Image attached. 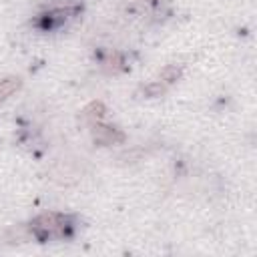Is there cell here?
Segmentation results:
<instances>
[{"instance_id": "obj_2", "label": "cell", "mask_w": 257, "mask_h": 257, "mask_svg": "<svg viewBox=\"0 0 257 257\" xmlns=\"http://www.w3.org/2000/svg\"><path fill=\"white\" fill-rule=\"evenodd\" d=\"M94 128H96V131H94V137H96V141H100V143L110 145V143H114V141H120V139H122V135H120V133H114V131H110L108 126H100V124H96Z\"/></svg>"}, {"instance_id": "obj_3", "label": "cell", "mask_w": 257, "mask_h": 257, "mask_svg": "<svg viewBox=\"0 0 257 257\" xmlns=\"http://www.w3.org/2000/svg\"><path fill=\"white\" fill-rule=\"evenodd\" d=\"M20 86V82H18V78H8V80H2L0 82V98H6V96H10L16 88Z\"/></svg>"}, {"instance_id": "obj_1", "label": "cell", "mask_w": 257, "mask_h": 257, "mask_svg": "<svg viewBox=\"0 0 257 257\" xmlns=\"http://www.w3.org/2000/svg\"><path fill=\"white\" fill-rule=\"evenodd\" d=\"M66 217L62 215H42L32 223V231L40 241H46L50 237H62L66 233Z\"/></svg>"}, {"instance_id": "obj_4", "label": "cell", "mask_w": 257, "mask_h": 257, "mask_svg": "<svg viewBox=\"0 0 257 257\" xmlns=\"http://www.w3.org/2000/svg\"><path fill=\"white\" fill-rule=\"evenodd\" d=\"M163 76L167 78V82H173V80L179 76V68H175V66H169V68L163 72Z\"/></svg>"}]
</instances>
